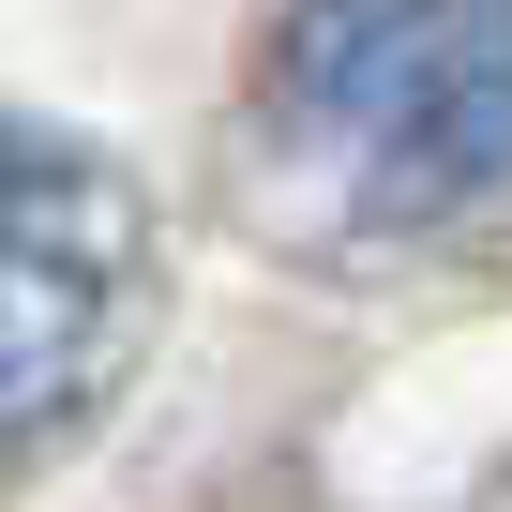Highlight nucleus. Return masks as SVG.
<instances>
[{"label": "nucleus", "instance_id": "obj_1", "mask_svg": "<svg viewBox=\"0 0 512 512\" xmlns=\"http://www.w3.org/2000/svg\"><path fill=\"white\" fill-rule=\"evenodd\" d=\"M256 106L332 226H437L512 181V0H287Z\"/></svg>", "mask_w": 512, "mask_h": 512}, {"label": "nucleus", "instance_id": "obj_2", "mask_svg": "<svg viewBox=\"0 0 512 512\" xmlns=\"http://www.w3.org/2000/svg\"><path fill=\"white\" fill-rule=\"evenodd\" d=\"M136 302H151V226L121 166L46 121H0V437H46L76 392H106Z\"/></svg>", "mask_w": 512, "mask_h": 512}]
</instances>
